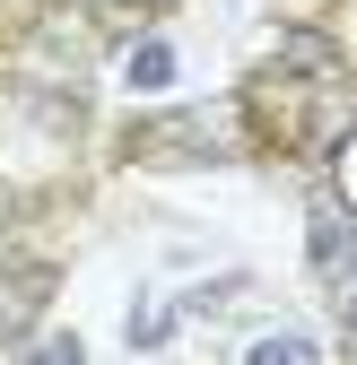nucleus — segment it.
Returning a JSON list of instances; mask_svg holds the SVG:
<instances>
[{"mask_svg":"<svg viewBox=\"0 0 357 365\" xmlns=\"http://www.w3.org/2000/svg\"><path fill=\"white\" fill-rule=\"evenodd\" d=\"M244 113L261 122V140H279L288 157H340L357 130V78L323 35H288L271 61L244 78Z\"/></svg>","mask_w":357,"mask_h":365,"instance_id":"f257e3e1","label":"nucleus"},{"mask_svg":"<svg viewBox=\"0 0 357 365\" xmlns=\"http://www.w3.org/2000/svg\"><path fill=\"white\" fill-rule=\"evenodd\" d=\"M244 148V113L236 105H183L131 130V165H218Z\"/></svg>","mask_w":357,"mask_h":365,"instance_id":"f03ea898","label":"nucleus"},{"mask_svg":"<svg viewBox=\"0 0 357 365\" xmlns=\"http://www.w3.org/2000/svg\"><path fill=\"white\" fill-rule=\"evenodd\" d=\"M244 365H323V348L314 339H305V331H279V339H261Z\"/></svg>","mask_w":357,"mask_h":365,"instance_id":"7ed1b4c3","label":"nucleus"},{"mask_svg":"<svg viewBox=\"0 0 357 365\" xmlns=\"http://www.w3.org/2000/svg\"><path fill=\"white\" fill-rule=\"evenodd\" d=\"M174 78V53L166 43H140V53H131V87H166Z\"/></svg>","mask_w":357,"mask_h":365,"instance_id":"20e7f679","label":"nucleus"},{"mask_svg":"<svg viewBox=\"0 0 357 365\" xmlns=\"http://www.w3.org/2000/svg\"><path fill=\"white\" fill-rule=\"evenodd\" d=\"M26 365H87V348H79V339H70V331H53V339H44V348H35V356H26Z\"/></svg>","mask_w":357,"mask_h":365,"instance_id":"39448f33","label":"nucleus"},{"mask_svg":"<svg viewBox=\"0 0 357 365\" xmlns=\"http://www.w3.org/2000/svg\"><path fill=\"white\" fill-rule=\"evenodd\" d=\"M166 331H174V322H166V313H157V304H140V313H131V348H157Z\"/></svg>","mask_w":357,"mask_h":365,"instance_id":"423d86ee","label":"nucleus"}]
</instances>
